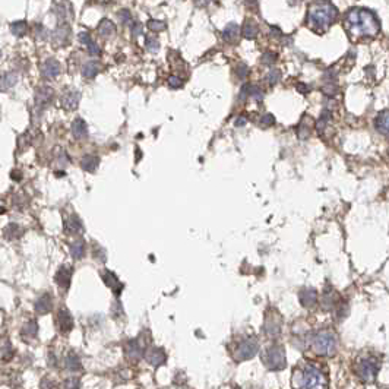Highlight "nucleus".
<instances>
[{
	"label": "nucleus",
	"mask_w": 389,
	"mask_h": 389,
	"mask_svg": "<svg viewBox=\"0 0 389 389\" xmlns=\"http://www.w3.org/2000/svg\"><path fill=\"white\" fill-rule=\"evenodd\" d=\"M291 383L294 389H328V377L318 366L303 363L294 369Z\"/></svg>",
	"instance_id": "nucleus-1"
},
{
	"label": "nucleus",
	"mask_w": 389,
	"mask_h": 389,
	"mask_svg": "<svg viewBox=\"0 0 389 389\" xmlns=\"http://www.w3.org/2000/svg\"><path fill=\"white\" fill-rule=\"evenodd\" d=\"M346 22L348 28L357 35L373 37L380 29L379 19L375 12H372L370 9H363V8L350 9L346 15Z\"/></svg>",
	"instance_id": "nucleus-2"
},
{
	"label": "nucleus",
	"mask_w": 389,
	"mask_h": 389,
	"mask_svg": "<svg viewBox=\"0 0 389 389\" xmlns=\"http://www.w3.org/2000/svg\"><path fill=\"white\" fill-rule=\"evenodd\" d=\"M338 16V11L333 6L332 3L329 2H319L315 3L310 9H309V22L312 27L316 28H326L328 25H331L333 21Z\"/></svg>",
	"instance_id": "nucleus-3"
},
{
	"label": "nucleus",
	"mask_w": 389,
	"mask_h": 389,
	"mask_svg": "<svg viewBox=\"0 0 389 389\" xmlns=\"http://www.w3.org/2000/svg\"><path fill=\"white\" fill-rule=\"evenodd\" d=\"M312 347L319 356H332L336 351V336L332 331H319L312 338Z\"/></svg>",
	"instance_id": "nucleus-4"
},
{
	"label": "nucleus",
	"mask_w": 389,
	"mask_h": 389,
	"mask_svg": "<svg viewBox=\"0 0 389 389\" xmlns=\"http://www.w3.org/2000/svg\"><path fill=\"white\" fill-rule=\"evenodd\" d=\"M379 370V363L376 361L375 357H361L360 360L356 363L354 372L357 377L364 383H372L375 382L376 375Z\"/></svg>",
	"instance_id": "nucleus-5"
},
{
	"label": "nucleus",
	"mask_w": 389,
	"mask_h": 389,
	"mask_svg": "<svg viewBox=\"0 0 389 389\" xmlns=\"http://www.w3.org/2000/svg\"><path fill=\"white\" fill-rule=\"evenodd\" d=\"M262 361L271 370H281L285 367V350L282 346H269L262 353Z\"/></svg>",
	"instance_id": "nucleus-6"
},
{
	"label": "nucleus",
	"mask_w": 389,
	"mask_h": 389,
	"mask_svg": "<svg viewBox=\"0 0 389 389\" xmlns=\"http://www.w3.org/2000/svg\"><path fill=\"white\" fill-rule=\"evenodd\" d=\"M259 350V344L256 341V338H248L245 341H241L236 348V354L234 359L237 361H245L252 359Z\"/></svg>",
	"instance_id": "nucleus-7"
},
{
	"label": "nucleus",
	"mask_w": 389,
	"mask_h": 389,
	"mask_svg": "<svg viewBox=\"0 0 389 389\" xmlns=\"http://www.w3.org/2000/svg\"><path fill=\"white\" fill-rule=\"evenodd\" d=\"M55 97V91L50 88V86H41V88H38L37 89V92H35V110L38 111V113H41L50 103H52V100Z\"/></svg>",
	"instance_id": "nucleus-8"
},
{
	"label": "nucleus",
	"mask_w": 389,
	"mask_h": 389,
	"mask_svg": "<svg viewBox=\"0 0 389 389\" xmlns=\"http://www.w3.org/2000/svg\"><path fill=\"white\" fill-rule=\"evenodd\" d=\"M145 351H147V350H145V344H143V341H142L140 338L127 341V344H126L125 347L126 357L132 361L139 360L142 356H145Z\"/></svg>",
	"instance_id": "nucleus-9"
},
{
	"label": "nucleus",
	"mask_w": 389,
	"mask_h": 389,
	"mask_svg": "<svg viewBox=\"0 0 389 389\" xmlns=\"http://www.w3.org/2000/svg\"><path fill=\"white\" fill-rule=\"evenodd\" d=\"M145 359L147 361L154 366V367H160L161 364H164L167 360L164 350L160 347H150L145 351Z\"/></svg>",
	"instance_id": "nucleus-10"
},
{
	"label": "nucleus",
	"mask_w": 389,
	"mask_h": 389,
	"mask_svg": "<svg viewBox=\"0 0 389 389\" xmlns=\"http://www.w3.org/2000/svg\"><path fill=\"white\" fill-rule=\"evenodd\" d=\"M81 92L78 89H66L62 95V104L66 110H75L79 104Z\"/></svg>",
	"instance_id": "nucleus-11"
},
{
	"label": "nucleus",
	"mask_w": 389,
	"mask_h": 389,
	"mask_svg": "<svg viewBox=\"0 0 389 389\" xmlns=\"http://www.w3.org/2000/svg\"><path fill=\"white\" fill-rule=\"evenodd\" d=\"M53 42L57 45H65L70 40V28L68 24H59L56 31L52 34Z\"/></svg>",
	"instance_id": "nucleus-12"
},
{
	"label": "nucleus",
	"mask_w": 389,
	"mask_h": 389,
	"mask_svg": "<svg viewBox=\"0 0 389 389\" xmlns=\"http://www.w3.org/2000/svg\"><path fill=\"white\" fill-rule=\"evenodd\" d=\"M70 277H72V268L68 266V265H63L57 269L56 272L55 281L56 284L62 288H68L70 284Z\"/></svg>",
	"instance_id": "nucleus-13"
},
{
	"label": "nucleus",
	"mask_w": 389,
	"mask_h": 389,
	"mask_svg": "<svg viewBox=\"0 0 389 389\" xmlns=\"http://www.w3.org/2000/svg\"><path fill=\"white\" fill-rule=\"evenodd\" d=\"M57 326L62 332H69L70 329L73 328V319L72 315L69 313V310L66 309H60L57 313Z\"/></svg>",
	"instance_id": "nucleus-14"
},
{
	"label": "nucleus",
	"mask_w": 389,
	"mask_h": 389,
	"mask_svg": "<svg viewBox=\"0 0 389 389\" xmlns=\"http://www.w3.org/2000/svg\"><path fill=\"white\" fill-rule=\"evenodd\" d=\"M42 76L48 78V79H53L59 75L60 72V63L56 60V59H47L41 66Z\"/></svg>",
	"instance_id": "nucleus-15"
},
{
	"label": "nucleus",
	"mask_w": 389,
	"mask_h": 389,
	"mask_svg": "<svg viewBox=\"0 0 389 389\" xmlns=\"http://www.w3.org/2000/svg\"><path fill=\"white\" fill-rule=\"evenodd\" d=\"M299 299H300L302 305L310 309V307L316 306V303H318V291L315 288H305V290L300 291Z\"/></svg>",
	"instance_id": "nucleus-16"
},
{
	"label": "nucleus",
	"mask_w": 389,
	"mask_h": 389,
	"mask_svg": "<svg viewBox=\"0 0 389 389\" xmlns=\"http://www.w3.org/2000/svg\"><path fill=\"white\" fill-rule=\"evenodd\" d=\"M52 307H53V300H52V296L50 294H42L40 296L38 299H37V302H35V305H34V309H35V312L37 313H40V315H44V313H48L50 310H52Z\"/></svg>",
	"instance_id": "nucleus-17"
},
{
	"label": "nucleus",
	"mask_w": 389,
	"mask_h": 389,
	"mask_svg": "<svg viewBox=\"0 0 389 389\" xmlns=\"http://www.w3.org/2000/svg\"><path fill=\"white\" fill-rule=\"evenodd\" d=\"M375 126L379 133H382L383 136L389 138V110L382 111L377 114L375 120Z\"/></svg>",
	"instance_id": "nucleus-18"
},
{
	"label": "nucleus",
	"mask_w": 389,
	"mask_h": 389,
	"mask_svg": "<svg viewBox=\"0 0 389 389\" xmlns=\"http://www.w3.org/2000/svg\"><path fill=\"white\" fill-rule=\"evenodd\" d=\"M65 230L68 234H72V236H76V234H82L83 227L81 220L76 217V215H70L69 218L65 221Z\"/></svg>",
	"instance_id": "nucleus-19"
},
{
	"label": "nucleus",
	"mask_w": 389,
	"mask_h": 389,
	"mask_svg": "<svg viewBox=\"0 0 389 389\" xmlns=\"http://www.w3.org/2000/svg\"><path fill=\"white\" fill-rule=\"evenodd\" d=\"M265 332L269 336H277L281 332V319L279 316H268L265 320Z\"/></svg>",
	"instance_id": "nucleus-20"
},
{
	"label": "nucleus",
	"mask_w": 389,
	"mask_h": 389,
	"mask_svg": "<svg viewBox=\"0 0 389 389\" xmlns=\"http://www.w3.org/2000/svg\"><path fill=\"white\" fill-rule=\"evenodd\" d=\"M18 82V75L15 72H3L0 73V89L8 91Z\"/></svg>",
	"instance_id": "nucleus-21"
},
{
	"label": "nucleus",
	"mask_w": 389,
	"mask_h": 389,
	"mask_svg": "<svg viewBox=\"0 0 389 389\" xmlns=\"http://www.w3.org/2000/svg\"><path fill=\"white\" fill-rule=\"evenodd\" d=\"M70 130H72V135L76 139H85L88 136V127H86V123L83 122L82 119L73 120Z\"/></svg>",
	"instance_id": "nucleus-22"
},
{
	"label": "nucleus",
	"mask_w": 389,
	"mask_h": 389,
	"mask_svg": "<svg viewBox=\"0 0 389 389\" xmlns=\"http://www.w3.org/2000/svg\"><path fill=\"white\" fill-rule=\"evenodd\" d=\"M103 279H104V282L109 285V287H111L113 290H114V293L116 294H120V291L123 290V284L119 281V278L116 277L113 272H110V271H106L104 274H103Z\"/></svg>",
	"instance_id": "nucleus-23"
},
{
	"label": "nucleus",
	"mask_w": 389,
	"mask_h": 389,
	"mask_svg": "<svg viewBox=\"0 0 389 389\" xmlns=\"http://www.w3.org/2000/svg\"><path fill=\"white\" fill-rule=\"evenodd\" d=\"M238 34H240V28H238V25L234 24V22H230L228 25H225L224 31H222V38H224L225 41L233 42L238 38Z\"/></svg>",
	"instance_id": "nucleus-24"
},
{
	"label": "nucleus",
	"mask_w": 389,
	"mask_h": 389,
	"mask_svg": "<svg viewBox=\"0 0 389 389\" xmlns=\"http://www.w3.org/2000/svg\"><path fill=\"white\" fill-rule=\"evenodd\" d=\"M55 14L57 16V19L60 21V24H66L70 14V5L63 3V2H59V3H55Z\"/></svg>",
	"instance_id": "nucleus-25"
},
{
	"label": "nucleus",
	"mask_w": 389,
	"mask_h": 389,
	"mask_svg": "<svg viewBox=\"0 0 389 389\" xmlns=\"http://www.w3.org/2000/svg\"><path fill=\"white\" fill-rule=\"evenodd\" d=\"M98 164H100V158L95 157V155L88 154V155H83L82 158H81V167L85 171H89V173L95 171Z\"/></svg>",
	"instance_id": "nucleus-26"
},
{
	"label": "nucleus",
	"mask_w": 389,
	"mask_h": 389,
	"mask_svg": "<svg viewBox=\"0 0 389 389\" xmlns=\"http://www.w3.org/2000/svg\"><path fill=\"white\" fill-rule=\"evenodd\" d=\"M258 32H259V28H258V25H256V22H255V21H252V19H248V21L245 22L243 28H241V34H243V37H245V38H248V40H253V38H256Z\"/></svg>",
	"instance_id": "nucleus-27"
},
{
	"label": "nucleus",
	"mask_w": 389,
	"mask_h": 389,
	"mask_svg": "<svg viewBox=\"0 0 389 389\" xmlns=\"http://www.w3.org/2000/svg\"><path fill=\"white\" fill-rule=\"evenodd\" d=\"M37 332H38V325H37V322H34V320H29L27 325L22 328V331H21V335L27 339V343H29L31 339H34L35 336H37Z\"/></svg>",
	"instance_id": "nucleus-28"
},
{
	"label": "nucleus",
	"mask_w": 389,
	"mask_h": 389,
	"mask_svg": "<svg viewBox=\"0 0 389 389\" xmlns=\"http://www.w3.org/2000/svg\"><path fill=\"white\" fill-rule=\"evenodd\" d=\"M114 31H116V25L111 22L110 19H103V21L100 22V25H98V32H100L103 37H106V38L111 37V35L114 34Z\"/></svg>",
	"instance_id": "nucleus-29"
},
{
	"label": "nucleus",
	"mask_w": 389,
	"mask_h": 389,
	"mask_svg": "<svg viewBox=\"0 0 389 389\" xmlns=\"http://www.w3.org/2000/svg\"><path fill=\"white\" fill-rule=\"evenodd\" d=\"M101 69V66H100V63L98 62H88V63H85L82 66V75L85 78H94L95 75H97L98 72Z\"/></svg>",
	"instance_id": "nucleus-30"
},
{
	"label": "nucleus",
	"mask_w": 389,
	"mask_h": 389,
	"mask_svg": "<svg viewBox=\"0 0 389 389\" xmlns=\"http://www.w3.org/2000/svg\"><path fill=\"white\" fill-rule=\"evenodd\" d=\"M70 255L75 258V259H82L83 255H85V243L82 240H76L70 245Z\"/></svg>",
	"instance_id": "nucleus-31"
},
{
	"label": "nucleus",
	"mask_w": 389,
	"mask_h": 389,
	"mask_svg": "<svg viewBox=\"0 0 389 389\" xmlns=\"http://www.w3.org/2000/svg\"><path fill=\"white\" fill-rule=\"evenodd\" d=\"M335 303H336L335 293L332 290H325L323 296H322V306H323V309L329 310V309H332L333 306H335Z\"/></svg>",
	"instance_id": "nucleus-32"
},
{
	"label": "nucleus",
	"mask_w": 389,
	"mask_h": 389,
	"mask_svg": "<svg viewBox=\"0 0 389 389\" xmlns=\"http://www.w3.org/2000/svg\"><path fill=\"white\" fill-rule=\"evenodd\" d=\"M22 234V230L18 224H9L6 228H5V237L8 240H14V238H18Z\"/></svg>",
	"instance_id": "nucleus-33"
},
{
	"label": "nucleus",
	"mask_w": 389,
	"mask_h": 389,
	"mask_svg": "<svg viewBox=\"0 0 389 389\" xmlns=\"http://www.w3.org/2000/svg\"><path fill=\"white\" fill-rule=\"evenodd\" d=\"M27 29H28V25L25 21H16V22H14V24H11V32L14 34L15 37L25 35Z\"/></svg>",
	"instance_id": "nucleus-34"
},
{
	"label": "nucleus",
	"mask_w": 389,
	"mask_h": 389,
	"mask_svg": "<svg viewBox=\"0 0 389 389\" xmlns=\"http://www.w3.org/2000/svg\"><path fill=\"white\" fill-rule=\"evenodd\" d=\"M66 367L72 372H76V370L81 369V360L75 353H70L69 356L66 357Z\"/></svg>",
	"instance_id": "nucleus-35"
},
{
	"label": "nucleus",
	"mask_w": 389,
	"mask_h": 389,
	"mask_svg": "<svg viewBox=\"0 0 389 389\" xmlns=\"http://www.w3.org/2000/svg\"><path fill=\"white\" fill-rule=\"evenodd\" d=\"M147 50L150 52V53H157L158 50H160V41H158V38H155L154 35H150V37H147Z\"/></svg>",
	"instance_id": "nucleus-36"
},
{
	"label": "nucleus",
	"mask_w": 389,
	"mask_h": 389,
	"mask_svg": "<svg viewBox=\"0 0 389 389\" xmlns=\"http://www.w3.org/2000/svg\"><path fill=\"white\" fill-rule=\"evenodd\" d=\"M281 79V72L279 69H271L266 75V81L269 85H275Z\"/></svg>",
	"instance_id": "nucleus-37"
},
{
	"label": "nucleus",
	"mask_w": 389,
	"mask_h": 389,
	"mask_svg": "<svg viewBox=\"0 0 389 389\" xmlns=\"http://www.w3.org/2000/svg\"><path fill=\"white\" fill-rule=\"evenodd\" d=\"M249 97L255 98L256 101H261L264 98V94H262V89L256 85H249Z\"/></svg>",
	"instance_id": "nucleus-38"
},
{
	"label": "nucleus",
	"mask_w": 389,
	"mask_h": 389,
	"mask_svg": "<svg viewBox=\"0 0 389 389\" xmlns=\"http://www.w3.org/2000/svg\"><path fill=\"white\" fill-rule=\"evenodd\" d=\"M63 389H81V380L78 377H70L63 383Z\"/></svg>",
	"instance_id": "nucleus-39"
},
{
	"label": "nucleus",
	"mask_w": 389,
	"mask_h": 389,
	"mask_svg": "<svg viewBox=\"0 0 389 389\" xmlns=\"http://www.w3.org/2000/svg\"><path fill=\"white\" fill-rule=\"evenodd\" d=\"M148 27H150V29L154 31V32H158V31H163V29L166 28V24H164L163 21L151 19V21L148 22Z\"/></svg>",
	"instance_id": "nucleus-40"
},
{
	"label": "nucleus",
	"mask_w": 389,
	"mask_h": 389,
	"mask_svg": "<svg viewBox=\"0 0 389 389\" xmlns=\"http://www.w3.org/2000/svg\"><path fill=\"white\" fill-rule=\"evenodd\" d=\"M261 62H262L264 65H269V66H271L272 63L277 62V55H275V53H264Z\"/></svg>",
	"instance_id": "nucleus-41"
},
{
	"label": "nucleus",
	"mask_w": 389,
	"mask_h": 389,
	"mask_svg": "<svg viewBox=\"0 0 389 389\" xmlns=\"http://www.w3.org/2000/svg\"><path fill=\"white\" fill-rule=\"evenodd\" d=\"M117 18H119V21H120L123 25H126V24H129V22H130V14H129V11H127V9H122V11H119Z\"/></svg>",
	"instance_id": "nucleus-42"
},
{
	"label": "nucleus",
	"mask_w": 389,
	"mask_h": 389,
	"mask_svg": "<svg viewBox=\"0 0 389 389\" xmlns=\"http://www.w3.org/2000/svg\"><path fill=\"white\" fill-rule=\"evenodd\" d=\"M275 123V117L272 116V114H265L262 116V119H261V125L264 126V127H269V126H272Z\"/></svg>",
	"instance_id": "nucleus-43"
},
{
	"label": "nucleus",
	"mask_w": 389,
	"mask_h": 389,
	"mask_svg": "<svg viewBox=\"0 0 389 389\" xmlns=\"http://www.w3.org/2000/svg\"><path fill=\"white\" fill-rule=\"evenodd\" d=\"M168 85H170V88L177 89V88H180L181 85H183V81H181V78H179V76H170V78H168Z\"/></svg>",
	"instance_id": "nucleus-44"
},
{
	"label": "nucleus",
	"mask_w": 389,
	"mask_h": 389,
	"mask_svg": "<svg viewBox=\"0 0 389 389\" xmlns=\"http://www.w3.org/2000/svg\"><path fill=\"white\" fill-rule=\"evenodd\" d=\"M248 73H249V69H248V66H246L245 63H241V65L237 66V76H238L240 79H246Z\"/></svg>",
	"instance_id": "nucleus-45"
},
{
	"label": "nucleus",
	"mask_w": 389,
	"mask_h": 389,
	"mask_svg": "<svg viewBox=\"0 0 389 389\" xmlns=\"http://www.w3.org/2000/svg\"><path fill=\"white\" fill-rule=\"evenodd\" d=\"M88 53L91 56H100V53H101V50H100V47H98L97 44L95 42L92 41V42H89L88 45Z\"/></svg>",
	"instance_id": "nucleus-46"
},
{
	"label": "nucleus",
	"mask_w": 389,
	"mask_h": 389,
	"mask_svg": "<svg viewBox=\"0 0 389 389\" xmlns=\"http://www.w3.org/2000/svg\"><path fill=\"white\" fill-rule=\"evenodd\" d=\"M35 32H37V37L40 38V40H44V38H47V29L42 27L41 24H38L37 27H35Z\"/></svg>",
	"instance_id": "nucleus-47"
},
{
	"label": "nucleus",
	"mask_w": 389,
	"mask_h": 389,
	"mask_svg": "<svg viewBox=\"0 0 389 389\" xmlns=\"http://www.w3.org/2000/svg\"><path fill=\"white\" fill-rule=\"evenodd\" d=\"M130 31H132V34L135 35V37H138L142 34V24L140 22H133V24H130Z\"/></svg>",
	"instance_id": "nucleus-48"
},
{
	"label": "nucleus",
	"mask_w": 389,
	"mask_h": 389,
	"mask_svg": "<svg viewBox=\"0 0 389 389\" xmlns=\"http://www.w3.org/2000/svg\"><path fill=\"white\" fill-rule=\"evenodd\" d=\"M79 42L81 44H85V45H88L89 42H92V40H91V35L88 34V32H85V31H82L81 34H79Z\"/></svg>",
	"instance_id": "nucleus-49"
},
{
	"label": "nucleus",
	"mask_w": 389,
	"mask_h": 389,
	"mask_svg": "<svg viewBox=\"0 0 389 389\" xmlns=\"http://www.w3.org/2000/svg\"><path fill=\"white\" fill-rule=\"evenodd\" d=\"M246 97H249V85H245L240 91V95H238V100L240 101H245Z\"/></svg>",
	"instance_id": "nucleus-50"
},
{
	"label": "nucleus",
	"mask_w": 389,
	"mask_h": 389,
	"mask_svg": "<svg viewBox=\"0 0 389 389\" xmlns=\"http://www.w3.org/2000/svg\"><path fill=\"white\" fill-rule=\"evenodd\" d=\"M246 122H248L246 116H245V114H241V116H240V117L236 120V126L237 127H241V126L246 125Z\"/></svg>",
	"instance_id": "nucleus-51"
},
{
	"label": "nucleus",
	"mask_w": 389,
	"mask_h": 389,
	"mask_svg": "<svg viewBox=\"0 0 389 389\" xmlns=\"http://www.w3.org/2000/svg\"><path fill=\"white\" fill-rule=\"evenodd\" d=\"M297 89H299L302 94H307L310 88H309L307 85H305V83H297Z\"/></svg>",
	"instance_id": "nucleus-52"
},
{
	"label": "nucleus",
	"mask_w": 389,
	"mask_h": 389,
	"mask_svg": "<svg viewBox=\"0 0 389 389\" xmlns=\"http://www.w3.org/2000/svg\"><path fill=\"white\" fill-rule=\"evenodd\" d=\"M0 214H5V209L0 207Z\"/></svg>",
	"instance_id": "nucleus-53"
},
{
	"label": "nucleus",
	"mask_w": 389,
	"mask_h": 389,
	"mask_svg": "<svg viewBox=\"0 0 389 389\" xmlns=\"http://www.w3.org/2000/svg\"><path fill=\"white\" fill-rule=\"evenodd\" d=\"M0 55H2V52H0Z\"/></svg>",
	"instance_id": "nucleus-54"
}]
</instances>
